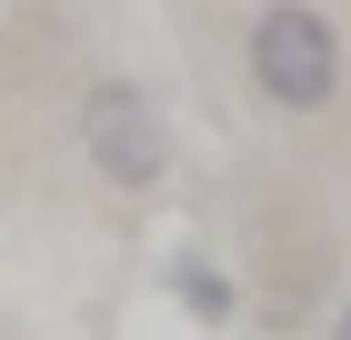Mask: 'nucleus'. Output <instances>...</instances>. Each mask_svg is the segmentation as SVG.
Instances as JSON below:
<instances>
[{
  "mask_svg": "<svg viewBox=\"0 0 351 340\" xmlns=\"http://www.w3.org/2000/svg\"><path fill=\"white\" fill-rule=\"evenodd\" d=\"M241 80L271 120H322L351 80V51H341V21L322 0H261L241 21Z\"/></svg>",
  "mask_w": 351,
  "mask_h": 340,
  "instance_id": "1",
  "label": "nucleus"
},
{
  "mask_svg": "<svg viewBox=\"0 0 351 340\" xmlns=\"http://www.w3.org/2000/svg\"><path fill=\"white\" fill-rule=\"evenodd\" d=\"M71 131H81V160H90V181L101 190H161L171 181V110L151 80L131 70H90L81 80V110H71Z\"/></svg>",
  "mask_w": 351,
  "mask_h": 340,
  "instance_id": "2",
  "label": "nucleus"
},
{
  "mask_svg": "<svg viewBox=\"0 0 351 340\" xmlns=\"http://www.w3.org/2000/svg\"><path fill=\"white\" fill-rule=\"evenodd\" d=\"M322 340H351V280H341V300H331V330Z\"/></svg>",
  "mask_w": 351,
  "mask_h": 340,
  "instance_id": "4",
  "label": "nucleus"
},
{
  "mask_svg": "<svg viewBox=\"0 0 351 340\" xmlns=\"http://www.w3.org/2000/svg\"><path fill=\"white\" fill-rule=\"evenodd\" d=\"M171 300L191 311V330H231V320H241V280H231L211 250H171Z\"/></svg>",
  "mask_w": 351,
  "mask_h": 340,
  "instance_id": "3",
  "label": "nucleus"
}]
</instances>
